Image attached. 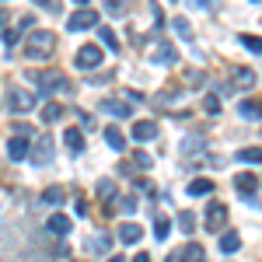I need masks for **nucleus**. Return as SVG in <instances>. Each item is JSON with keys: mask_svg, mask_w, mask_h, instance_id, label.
<instances>
[{"mask_svg": "<svg viewBox=\"0 0 262 262\" xmlns=\"http://www.w3.org/2000/svg\"><path fill=\"white\" fill-rule=\"evenodd\" d=\"M137 206H140V203H137V196H122V200H119V210H122V213H129V217L137 213Z\"/></svg>", "mask_w": 262, "mask_h": 262, "instance_id": "nucleus-32", "label": "nucleus"}, {"mask_svg": "<svg viewBox=\"0 0 262 262\" xmlns=\"http://www.w3.org/2000/svg\"><path fill=\"white\" fill-rule=\"evenodd\" d=\"M101 112H108V116H116V119H126L133 108H129L126 98H101Z\"/></svg>", "mask_w": 262, "mask_h": 262, "instance_id": "nucleus-9", "label": "nucleus"}, {"mask_svg": "<svg viewBox=\"0 0 262 262\" xmlns=\"http://www.w3.org/2000/svg\"><path fill=\"white\" fill-rule=\"evenodd\" d=\"M196 4H200V7H206V4H210V0H196Z\"/></svg>", "mask_w": 262, "mask_h": 262, "instance_id": "nucleus-42", "label": "nucleus"}, {"mask_svg": "<svg viewBox=\"0 0 262 262\" xmlns=\"http://www.w3.org/2000/svg\"><path fill=\"white\" fill-rule=\"evenodd\" d=\"M224 224H227V206L224 203H210L206 206V231L213 234V231H224Z\"/></svg>", "mask_w": 262, "mask_h": 262, "instance_id": "nucleus-7", "label": "nucleus"}, {"mask_svg": "<svg viewBox=\"0 0 262 262\" xmlns=\"http://www.w3.org/2000/svg\"><path fill=\"white\" fill-rule=\"evenodd\" d=\"M63 112H67L63 105H56V101H46L39 116H42V122H60V119H63Z\"/></svg>", "mask_w": 262, "mask_h": 262, "instance_id": "nucleus-18", "label": "nucleus"}, {"mask_svg": "<svg viewBox=\"0 0 262 262\" xmlns=\"http://www.w3.org/2000/svg\"><path fill=\"white\" fill-rule=\"evenodd\" d=\"M98 46H105V49H108V53H116V49H119V39H116V32H112V28H98Z\"/></svg>", "mask_w": 262, "mask_h": 262, "instance_id": "nucleus-24", "label": "nucleus"}, {"mask_svg": "<svg viewBox=\"0 0 262 262\" xmlns=\"http://www.w3.org/2000/svg\"><path fill=\"white\" fill-rule=\"evenodd\" d=\"M133 140H158V122H150V119H140V122H133Z\"/></svg>", "mask_w": 262, "mask_h": 262, "instance_id": "nucleus-12", "label": "nucleus"}, {"mask_svg": "<svg viewBox=\"0 0 262 262\" xmlns=\"http://www.w3.org/2000/svg\"><path fill=\"white\" fill-rule=\"evenodd\" d=\"M238 116H245V119H259L262 116V101H242V105H238Z\"/></svg>", "mask_w": 262, "mask_h": 262, "instance_id": "nucleus-23", "label": "nucleus"}, {"mask_svg": "<svg viewBox=\"0 0 262 262\" xmlns=\"http://www.w3.org/2000/svg\"><path fill=\"white\" fill-rule=\"evenodd\" d=\"M119 238H122V242H126V245H137V242H140V238H143L140 224L126 221V224H122V227H119Z\"/></svg>", "mask_w": 262, "mask_h": 262, "instance_id": "nucleus-15", "label": "nucleus"}, {"mask_svg": "<svg viewBox=\"0 0 262 262\" xmlns=\"http://www.w3.org/2000/svg\"><path fill=\"white\" fill-rule=\"evenodd\" d=\"M179 227H182V234H192V231H196V213L182 210L179 213Z\"/></svg>", "mask_w": 262, "mask_h": 262, "instance_id": "nucleus-30", "label": "nucleus"}, {"mask_svg": "<svg viewBox=\"0 0 262 262\" xmlns=\"http://www.w3.org/2000/svg\"><path fill=\"white\" fill-rule=\"evenodd\" d=\"M101 60H105L101 46H98V42H88V46H81V49H77L74 67H81V70H95V67H101Z\"/></svg>", "mask_w": 262, "mask_h": 262, "instance_id": "nucleus-4", "label": "nucleus"}, {"mask_svg": "<svg viewBox=\"0 0 262 262\" xmlns=\"http://www.w3.org/2000/svg\"><path fill=\"white\" fill-rule=\"evenodd\" d=\"M133 164H137V168H140V171H147V168H150V154H147V150H137V154H133Z\"/></svg>", "mask_w": 262, "mask_h": 262, "instance_id": "nucleus-33", "label": "nucleus"}, {"mask_svg": "<svg viewBox=\"0 0 262 262\" xmlns=\"http://www.w3.org/2000/svg\"><path fill=\"white\" fill-rule=\"evenodd\" d=\"M39 7H46L49 14H60V0H35Z\"/></svg>", "mask_w": 262, "mask_h": 262, "instance_id": "nucleus-37", "label": "nucleus"}, {"mask_svg": "<svg viewBox=\"0 0 262 262\" xmlns=\"http://www.w3.org/2000/svg\"><path fill=\"white\" fill-rule=\"evenodd\" d=\"M18 39H21V28H7V32H4V42H7V49H14V46H18Z\"/></svg>", "mask_w": 262, "mask_h": 262, "instance_id": "nucleus-35", "label": "nucleus"}, {"mask_svg": "<svg viewBox=\"0 0 262 262\" xmlns=\"http://www.w3.org/2000/svg\"><path fill=\"white\" fill-rule=\"evenodd\" d=\"M63 143L70 147V154H81V150H84V133H81V129H74V126H70V129L63 133Z\"/></svg>", "mask_w": 262, "mask_h": 262, "instance_id": "nucleus-16", "label": "nucleus"}, {"mask_svg": "<svg viewBox=\"0 0 262 262\" xmlns=\"http://www.w3.org/2000/svg\"><path fill=\"white\" fill-rule=\"evenodd\" d=\"M252 84H255V74H252V70H238V74H234V84H231V88H242V91H248Z\"/></svg>", "mask_w": 262, "mask_h": 262, "instance_id": "nucleus-27", "label": "nucleus"}, {"mask_svg": "<svg viewBox=\"0 0 262 262\" xmlns=\"http://www.w3.org/2000/svg\"><path fill=\"white\" fill-rule=\"evenodd\" d=\"M242 248V234L238 231H221V252L224 255H234Z\"/></svg>", "mask_w": 262, "mask_h": 262, "instance_id": "nucleus-13", "label": "nucleus"}, {"mask_svg": "<svg viewBox=\"0 0 262 262\" xmlns=\"http://www.w3.org/2000/svg\"><path fill=\"white\" fill-rule=\"evenodd\" d=\"M108 262H126V255H112V259H108Z\"/></svg>", "mask_w": 262, "mask_h": 262, "instance_id": "nucleus-41", "label": "nucleus"}, {"mask_svg": "<svg viewBox=\"0 0 262 262\" xmlns=\"http://www.w3.org/2000/svg\"><path fill=\"white\" fill-rule=\"evenodd\" d=\"M133 262H150V255H147V252H140V255H137Z\"/></svg>", "mask_w": 262, "mask_h": 262, "instance_id": "nucleus-40", "label": "nucleus"}, {"mask_svg": "<svg viewBox=\"0 0 262 262\" xmlns=\"http://www.w3.org/2000/svg\"><path fill=\"white\" fill-rule=\"evenodd\" d=\"M95 192H98V196L108 203V206H116V182H112V179H98Z\"/></svg>", "mask_w": 262, "mask_h": 262, "instance_id": "nucleus-17", "label": "nucleus"}, {"mask_svg": "<svg viewBox=\"0 0 262 262\" xmlns=\"http://www.w3.org/2000/svg\"><path fill=\"white\" fill-rule=\"evenodd\" d=\"M168 234H171V221H168V217H154V238L164 242Z\"/></svg>", "mask_w": 262, "mask_h": 262, "instance_id": "nucleus-28", "label": "nucleus"}, {"mask_svg": "<svg viewBox=\"0 0 262 262\" xmlns=\"http://www.w3.org/2000/svg\"><path fill=\"white\" fill-rule=\"evenodd\" d=\"M88 248H91V252H108V248H112V238H108L105 231H101V234H91Z\"/></svg>", "mask_w": 262, "mask_h": 262, "instance_id": "nucleus-25", "label": "nucleus"}, {"mask_svg": "<svg viewBox=\"0 0 262 262\" xmlns=\"http://www.w3.org/2000/svg\"><path fill=\"white\" fill-rule=\"evenodd\" d=\"M98 25V11H91V7H77L70 21H67V28L70 32H88V28H95Z\"/></svg>", "mask_w": 262, "mask_h": 262, "instance_id": "nucleus-6", "label": "nucleus"}, {"mask_svg": "<svg viewBox=\"0 0 262 262\" xmlns=\"http://www.w3.org/2000/svg\"><path fill=\"white\" fill-rule=\"evenodd\" d=\"M234 189L245 192V196H252V192L259 189V179H255L252 171H242V175H234Z\"/></svg>", "mask_w": 262, "mask_h": 262, "instance_id": "nucleus-14", "label": "nucleus"}, {"mask_svg": "<svg viewBox=\"0 0 262 262\" xmlns=\"http://www.w3.org/2000/svg\"><path fill=\"white\" fill-rule=\"evenodd\" d=\"M74 4H77V7H84V4H88V0H74Z\"/></svg>", "mask_w": 262, "mask_h": 262, "instance_id": "nucleus-43", "label": "nucleus"}, {"mask_svg": "<svg viewBox=\"0 0 262 262\" xmlns=\"http://www.w3.org/2000/svg\"><path fill=\"white\" fill-rule=\"evenodd\" d=\"M70 227H74V224H70L67 213H53V217L46 221V231H49V234H56V238H67V234H70Z\"/></svg>", "mask_w": 262, "mask_h": 262, "instance_id": "nucleus-11", "label": "nucleus"}, {"mask_svg": "<svg viewBox=\"0 0 262 262\" xmlns=\"http://www.w3.org/2000/svg\"><path fill=\"white\" fill-rule=\"evenodd\" d=\"M242 46H245V49H252V53H262V39H259V35H242Z\"/></svg>", "mask_w": 262, "mask_h": 262, "instance_id": "nucleus-34", "label": "nucleus"}, {"mask_svg": "<svg viewBox=\"0 0 262 262\" xmlns=\"http://www.w3.org/2000/svg\"><path fill=\"white\" fill-rule=\"evenodd\" d=\"M32 81L39 84V95L46 101L53 98L56 91H74V84L67 81V74H60V70H46V74H32Z\"/></svg>", "mask_w": 262, "mask_h": 262, "instance_id": "nucleus-1", "label": "nucleus"}, {"mask_svg": "<svg viewBox=\"0 0 262 262\" xmlns=\"http://www.w3.org/2000/svg\"><path fill=\"white\" fill-rule=\"evenodd\" d=\"M168 262H185V255H182V252H175V255H168Z\"/></svg>", "mask_w": 262, "mask_h": 262, "instance_id": "nucleus-39", "label": "nucleus"}, {"mask_svg": "<svg viewBox=\"0 0 262 262\" xmlns=\"http://www.w3.org/2000/svg\"><path fill=\"white\" fill-rule=\"evenodd\" d=\"M238 161H245V164H262V147H242V150H238Z\"/></svg>", "mask_w": 262, "mask_h": 262, "instance_id": "nucleus-22", "label": "nucleus"}, {"mask_svg": "<svg viewBox=\"0 0 262 262\" xmlns=\"http://www.w3.org/2000/svg\"><path fill=\"white\" fill-rule=\"evenodd\" d=\"M203 112H206V116H217V112H221V98H217V95H206V98H203Z\"/></svg>", "mask_w": 262, "mask_h": 262, "instance_id": "nucleus-31", "label": "nucleus"}, {"mask_svg": "<svg viewBox=\"0 0 262 262\" xmlns=\"http://www.w3.org/2000/svg\"><path fill=\"white\" fill-rule=\"evenodd\" d=\"M74 112H77V119H81V126H91V116H88V112H81V108H74Z\"/></svg>", "mask_w": 262, "mask_h": 262, "instance_id": "nucleus-38", "label": "nucleus"}, {"mask_svg": "<svg viewBox=\"0 0 262 262\" xmlns=\"http://www.w3.org/2000/svg\"><path fill=\"white\" fill-rule=\"evenodd\" d=\"M63 200H67V189L63 185H49L42 192V203H49V206H63Z\"/></svg>", "mask_w": 262, "mask_h": 262, "instance_id": "nucleus-19", "label": "nucleus"}, {"mask_svg": "<svg viewBox=\"0 0 262 262\" xmlns=\"http://www.w3.org/2000/svg\"><path fill=\"white\" fill-rule=\"evenodd\" d=\"M28 158H32V164H35V168H46V164H53V158H56L53 137H39V140H35V147H28Z\"/></svg>", "mask_w": 262, "mask_h": 262, "instance_id": "nucleus-3", "label": "nucleus"}, {"mask_svg": "<svg viewBox=\"0 0 262 262\" xmlns=\"http://www.w3.org/2000/svg\"><path fill=\"white\" fill-rule=\"evenodd\" d=\"M150 60L161 63V67H175V63H179V53H175V46H171V42H158V46H154V53H150Z\"/></svg>", "mask_w": 262, "mask_h": 262, "instance_id": "nucleus-8", "label": "nucleus"}, {"mask_svg": "<svg viewBox=\"0 0 262 262\" xmlns=\"http://www.w3.org/2000/svg\"><path fill=\"white\" fill-rule=\"evenodd\" d=\"M28 147H32V143H28V137L14 133V137L7 140V158H11V161H21V158H28Z\"/></svg>", "mask_w": 262, "mask_h": 262, "instance_id": "nucleus-10", "label": "nucleus"}, {"mask_svg": "<svg viewBox=\"0 0 262 262\" xmlns=\"http://www.w3.org/2000/svg\"><path fill=\"white\" fill-rule=\"evenodd\" d=\"M182 255H185V262H206V255H203V248L196 242L185 245V248H182Z\"/></svg>", "mask_w": 262, "mask_h": 262, "instance_id": "nucleus-29", "label": "nucleus"}, {"mask_svg": "<svg viewBox=\"0 0 262 262\" xmlns=\"http://www.w3.org/2000/svg\"><path fill=\"white\" fill-rule=\"evenodd\" d=\"M213 192V179H192L189 182V196H210Z\"/></svg>", "mask_w": 262, "mask_h": 262, "instance_id": "nucleus-21", "label": "nucleus"}, {"mask_svg": "<svg viewBox=\"0 0 262 262\" xmlns=\"http://www.w3.org/2000/svg\"><path fill=\"white\" fill-rule=\"evenodd\" d=\"M175 32L189 39V32H192V25H189V21H185V18H175Z\"/></svg>", "mask_w": 262, "mask_h": 262, "instance_id": "nucleus-36", "label": "nucleus"}, {"mask_svg": "<svg viewBox=\"0 0 262 262\" xmlns=\"http://www.w3.org/2000/svg\"><path fill=\"white\" fill-rule=\"evenodd\" d=\"M4 4H7V0H4Z\"/></svg>", "mask_w": 262, "mask_h": 262, "instance_id": "nucleus-44", "label": "nucleus"}, {"mask_svg": "<svg viewBox=\"0 0 262 262\" xmlns=\"http://www.w3.org/2000/svg\"><path fill=\"white\" fill-rule=\"evenodd\" d=\"M105 11L112 18H122V14H129V0H105Z\"/></svg>", "mask_w": 262, "mask_h": 262, "instance_id": "nucleus-26", "label": "nucleus"}, {"mask_svg": "<svg viewBox=\"0 0 262 262\" xmlns=\"http://www.w3.org/2000/svg\"><path fill=\"white\" fill-rule=\"evenodd\" d=\"M53 46H56L53 32H49V28H35V32L28 35V42H25V56H28V60H46V56L53 53Z\"/></svg>", "mask_w": 262, "mask_h": 262, "instance_id": "nucleus-2", "label": "nucleus"}, {"mask_svg": "<svg viewBox=\"0 0 262 262\" xmlns=\"http://www.w3.org/2000/svg\"><path fill=\"white\" fill-rule=\"evenodd\" d=\"M105 140L112 150H126V137L119 133V126H105Z\"/></svg>", "mask_w": 262, "mask_h": 262, "instance_id": "nucleus-20", "label": "nucleus"}, {"mask_svg": "<svg viewBox=\"0 0 262 262\" xmlns=\"http://www.w3.org/2000/svg\"><path fill=\"white\" fill-rule=\"evenodd\" d=\"M7 105H11V112L25 116V112H32V108H35V95H32V91H25V88H11V91H7Z\"/></svg>", "mask_w": 262, "mask_h": 262, "instance_id": "nucleus-5", "label": "nucleus"}]
</instances>
